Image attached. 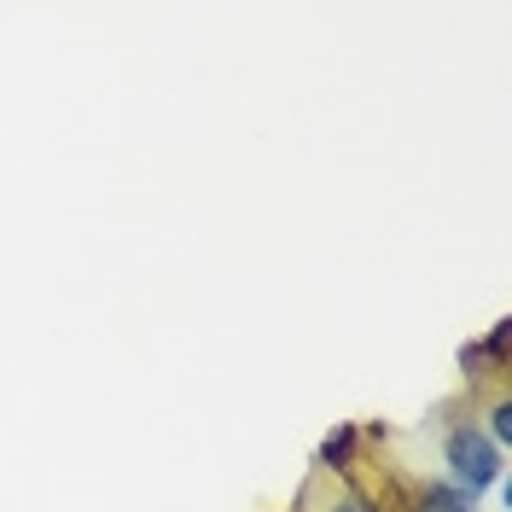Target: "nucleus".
Here are the masks:
<instances>
[{"label":"nucleus","instance_id":"obj_1","mask_svg":"<svg viewBox=\"0 0 512 512\" xmlns=\"http://www.w3.org/2000/svg\"><path fill=\"white\" fill-rule=\"evenodd\" d=\"M443 478L472 501H483L489 489H507V454L483 437L478 414H460L443 425Z\"/></svg>","mask_w":512,"mask_h":512},{"label":"nucleus","instance_id":"obj_2","mask_svg":"<svg viewBox=\"0 0 512 512\" xmlns=\"http://www.w3.org/2000/svg\"><path fill=\"white\" fill-rule=\"evenodd\" d=\"M507 338H512V320L501 315L483 338L460 344V373L472 379V390H478V384H501V390H507Z\"/></svg>","mask_w":512,"mask_h":512},{"label":"nucleus","instance_id":"obj_3","mask_svg":"<svg viewBox=\"0 0 512 512\" xmlns=\"http://www.w3.org/2000/svg\"><path fill=\"white\" fill-rule=\"evenodd\" d=\"M315 478H332V483H355L361 478V425L344 419L332 425L315 448Z\"/></svg>","mask_w":512,"mask_h":512},{"label":"nucleus","instance_id":"obj_4","mask_svg":"<svg viewBox=\"0 0 512 512\" xmlns=\"http://www.w3.org/2000/svg\"><path fill=\"white\" fill-rule=\"evenodd\" d=\"M384 512H478V501L472 495H460L448 478H419L402 489V501Z\"/></svg>","mask_w":512,"mask_h":512},{"label":"nucleus","instance_id":"obj_5","mask_svg":"<svg viewBox=\"0 0 512 512\" xmlns=\"http://www.w3.org/2000/svg\"><path fill=\"white\" fill-rule=\"evenodd\" d=\"M297 512H384V501L367 489V483L355 478V483H338L320 507H309V501H297Z\"/></svg>","mask_w":512,"mask_h":512},{"label":"nucleus","instance_id":"obj_6","mask_svg":"<svg viewBox=\"0 0 512 512\" xmlns=\"http://www.w3.org/2000/svg\"><path fill=\"white\" fill-rule=\"evenodd\" d=\"M478 425L501 454H512V390H495V396H489V408H483Z\"/></svg>","mask_w":512,"mask_h":512},{"label":"nucleus","instance_id":"obj_7","mask_svg":"<svg viewBox=\"0 0 512 512\" xmlns=\"http://www.w3.org/2000/svg\"><path fill=\"white\" fill-rule=\"evenodd\" d=\"M291 512H297V507H291Z\"/></svg>","mask_w":512,"mask_h":512}]
</instances>
